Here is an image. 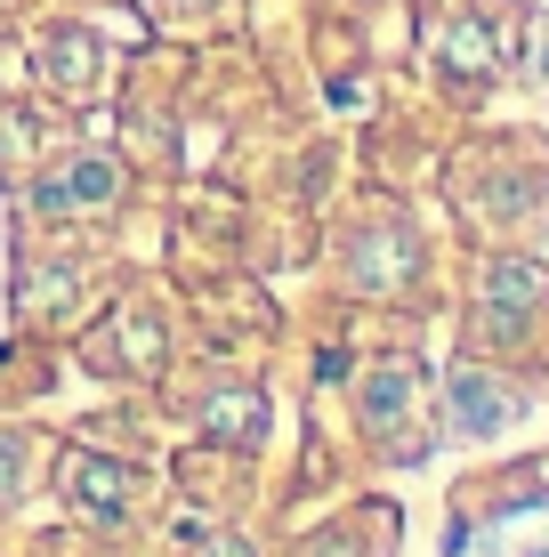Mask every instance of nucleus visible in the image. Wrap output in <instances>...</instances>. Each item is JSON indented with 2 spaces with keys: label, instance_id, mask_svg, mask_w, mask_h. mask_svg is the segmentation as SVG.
<instances>
[{
  "label": "nucleus",
  "instance_id": "obj_3",
  "mask_svg": "<svg viewBox=\"0 0 549 557\" xmlns=\"http://www.w3.org/2000/svg\"><path fill=\"white\" fill-rule=\"evenodd\" d=\"M211 429H219V436H235V445H251V436L267 429V412H259V396H226V405L211 412Z\"/></svg>",
  "mask_w": 549,
  "mask_h": 557
},
{
  "label": "nucleus",
  "instance_id": "obj_1",
  "mask_svg": "<svg viewBox=\"0 0 549 557\" xmlns=\"http://www.w3.org/2000/svg\"><path fill=\"white\" fill-rule=\"evenodd\" d=\"M65 493L82 502L89 517H129L138 509V469H122V460H105V453H73L65 460Z\"/></svg>",
  "mask_w": 549,
  "mask_h": 557
},
{
  "label": "nucleus",
  "instance_id": "obj_4",
  "mask_svg": "<svg viewBox=\"0 0 549 557\" xmlns=\"http://www.w3.org/2000/svg\"><path fill=\"white\" fill-rule=\"evenodd\" d=\"M202 557H251L242 542H202Z\"/></svg>",
  "mask_w": 549,
  "mask_h": 557
},
{
  "label": "nucleus",
  "instance_id": "obj_2",
  "mask_svg": "<svg viewBox=\"0 0 549 557\" xmlns=\"http://www.w3.org/2000/svg\"><path fill=\"white\" fill-rule=\"evenodd\" d=\"M485 388H494V380H461V388H452V420H461L469 436H494L501 420L517 412V405H509V396H485Z\"/></svg>",
  "mask_w": 549,
  "mask_h": 557
}]
</instances>
